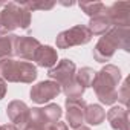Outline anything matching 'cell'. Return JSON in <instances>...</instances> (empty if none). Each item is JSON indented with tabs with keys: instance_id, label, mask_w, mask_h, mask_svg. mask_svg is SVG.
Wrapping results in <instances>:
<instances>
[{
	"instance_id": "1",
	"label": "cell",
	"mask_w": 130,
	"mask_h": 130,
	"mask_svg": "<svg viewBox=\"0 0 130 130\" xmlns=\"http://www.w3.org/2000/svg\"><path fill=\"white\" fill-rule=\"evenodd\" d=\"M121 78V71L115 64H106L95 74L90 87H93L95 95L101 104L113 106L116 103V90Z\"/></svg>"
},
{
	"instance_id": "2",
	"label": "cell",
	"mask_w": 130,
	"mask_h": 130,
	"mask_svg": "<svg viewBox=\"0 0 130 130\" xmlns=\"http://www.w3.org/2000/svg\"><path fill=\"white\" fill-rule=\"evenodd\" d=\"M116 49H122L125 52L130 51L128 28H110L109 32L101 35L93 47V58L98 63H106L115 55Z\"/></svg>"
},
{
	"instance_id": "3",
	"label": "cell",
	"mask_w": 130,
	"mask_h": 130,
	"mask_svg": "<svg viewBox=\"0 0 130 130\" xmlns=\"http://www.w3.org/2000/svg\"><path fill=\"white\" fill-rule=\"evenodd\" d=\"M37 68L31 61H23L12 57L0 60V78L3 81L31 84L37 80Z\"/></svg>"
},
{
	"instance_id": "4",
	"label": "cell",
	"mask_w": 130,
	"mask_h": 130,
	"mask_svg": "<svg viewBox=\"0 0 130 130\" xmlns=\"http://www.w3.org/2000/svg\"><path fill=\"white\" fill-rule=\"evenodd\" d=\"M0 19H2V23L9 34H12L17 28L28 29L32 20L31 12L22 3L17 2L5 3V6L0 9Z\"/></svg>"
},
{
	"instance_id": "5",
	"label": "cell",
	"mask_w": 130,
	"mask_h": 130,
	"mask_svg": "<svg viewBox=\"0 0 130 130\" xmlns=\"http://www.w3.org/2000/svg\"><path fill=\"white\" fill-rule=\"evenodd\" d=\"M92 40V34L86 25H75L66 31H61L57 38V47L58 49H69L72 46H83L87 44Z\"/></svg>"
},
{
	"instance_id": "6",
	"label": "cell",
	"mask_w": 130,
	"mask_h": 130,
	"mask_svg": "<svg viewBox=\"0 0 130 130\" xmlns=\"http://www.w3.org/2000/svg\"><path fill=\"white\" fill-rule=\"evenodd\" d=\"M75 74H77V66H75V63L72 60H69V58L60 60L54 68H51L47 71L49 80L58 83L60 87H64V86H68L71 81H74Z\"/></svg>"
},
{
	"instance_id": "7",
	"label": "cell",
	"mask_w": 130,
	"mask_h": 130,
	"mask_svg": "<svg viewBox=\"0 0 130 130\" xmlns=\"http://www.w3.org/2000/svg\"><path fill=\"white\" fill-rule=\"evenodd\" d=\"M61 93V87L58 83L52 81V80H44L40 81L37 84H34L29 90V96L34 103L37 104H46L51 100L57 98Z\"/></svg>"
},
{
	"instance_id": "8",
	"label": "cell",
	"mask_w": 130,
	"mask_h": 130,
	"mask_svg": "<svg viewBox=\"0 0 130 130\" xmlns=\"http://www.w3.org/2000/svg\"><path fill=\"white\" fill-rule=\"evenodd\" d=\"M41 46V43L35 38V37H29V35H17L15 43H14V55L17 57V60H23V61H31L34 60V55L37 52V49Z\"/></svg>"
},
{
	"instance_id": "9",
	"label": "cell",
	"mask_w": 130,
	"mask_h": 130,
	"mask_svg": "<svg viewBox=\"0 0 130 130\" xmlns=\"http://www.w3.org/2000/svg\"><path fill=\"white\" fill-rule=\"evenodd\" d=\"M107 19L113 28H128L130 26V3L128 2H115L107 6Z\"/></svg>"
},
{
	"instance_id": "10",
	"label": "cell",
	"mask_w": 130,
	"mask_h": 130,
	"mask_svg": "<svg viewBox=\"0 0 130 130\" xmlns=\"http://www.w3.org/2000/svg\"><path fill=\"white\" fill-rule=\"evenodd\" d=\"M66 124L68 127L77 128L80 125L84 124V112H86V106L87 103L81 98V100H68L66 98Z\"/></svg>"
},
{
	"instance_id": "11",
	"label": "cell",
	"mask_w": 130,
	"mask_h": 130,
	"mask_svg": "<svg viewBox=\"0 0 130 130\" xmlns=\"http://www.w3.org/2000/svg\"><path fill=\"white\" fill-rule=\"evenodd\" d=\"M29 110L31 109L28 107V104L25 101H20V100H14L6 106V115H8L11 124L15 127H19V125L22 127L28 121Z\"/></svg>"
},
{
	"instance_id": "12",
	"label": "cell",
	"mask_w": 130,
	"mask_h": 130,
	"mask_svg": "<svg viewBox=\"0 0 130 130\" xmlns=\"http://www.w3.org/2000/svg\"><path fill=\"white\" fill-rule=\"evenodd\" d=\"M106 118L113 130H130L128 122V110L122 106H113L107 113Z\"/></svg>"
},
{
	"instance_id": "13",
	"label": "cell",
	"mask_w": 130,
	"mask_h": 130,
	"mask_svg": "<svg viewBox=\"0 0 130 130\" xmlns=\"http://www.w3.org/2000/svg\"><path fill=\"white\" fill-rule=\"evenodd\" d=\"M32 61H35V64H37V66H40V68H47V69H51V68H54L55 64L58 63V54H57V51H55L52 46H49V44H41V46L37 49V52H35Z\"/></svg>"
},
{
	"instance_id": "14",
	"label": "cell",
	"mask_w": 130,
	"mask_h": 130,
	"mask_svg": "<svg viewBox=\"0 0 130 130\" xmlns=\"http://www.w3.org/2000/svg\"><path fill=\"white\" fill-rule=\"evenodd\" d=\"M87 28H89V31H90L92 35H100V37H101V35H104L106 32H109L110 28H113V26H112L110 20L107 19V15H106V14H101V15L92 17V19L89 20Z\"/></svg>"
},
{
	"instance_id": "15",
	"label": "cell",
	"mask_w": 130,
	"mask_h": 130,
	"mask_svg": "<svg viewBox=\"0 0 130 130\" xmlns=\"http://www.w3.org/2000/svg\"><path fill=\"white\" fill-rule=\"evenodd\" d=\"M106 119V110L101 104H87L84 112V122L90 125H100Z\"/></svg>"
},
{
	"instance_id": "16",
	"label": "cell",
	"mask_w": 130,
	"mask_h": 130,
	"mask_svg": "<svg viewBox=\"0 0 130 130\" xmlns=\"http://www.w3.org/2000/svg\"><path fill=\"white\" fill-rule=\"evenodd\" d=\"M40 109H41V116H43L46 124L57 122L63 116V109L55 103H47L44 107H40Z\"/></svg>"
},
{
	"instance_id": "17",
	"label": "cell",
	"mask_w": 130,
	"mask_h": 130,
	"mask_svg": "<svg viewBox=\"0 0 130 130\" xmlns=\"http://www.w3.org/2000/svg\"><path fill=\"white\" fill-rule=\"evenodd\" d=\"M78 6L90 19L96 17V15H101V14H106V11H107V6L103 2H80Z\"/></svg>"
},
{
	"instance_id": "18",
	"label": "cell",
	"mask_w": 130,
	"mask_h": 130,
	"mask_svg": "<svg viewBox=\"0 0 130 130\" xmlns=\"http://www.w3.org/2000/svg\"><path fill=\"white\" fill-rule=\"evenodd\" d=\"M17 35L15 34H8L0 37V60L3 58H11L14 55V43H15Z\"/></svg>"
},
{
	"instance_id": "19",
	"label": "cell",
	"mask_w": 130,
	"mask_h": 130,
	"mask_svg": "<svg viewBox=\"0 0 130 130\" xmlns=\"http://www.w3.org/2000/svg\"><path fill=\"white\" fill-rule=\"evenodd\" d=\"M95 74H96V71H93V69L89 68V66H84V68H81L80 71H77L75 78H77V81H78L84 89H87V87L92 86V81H93V78H95Z\"/></svg>"
},
{
	"instance_id": "20",
	"label": "cell",
	"mask_w": 130,
	"mask_h": 130,
	"mask_svg": "<svg viewBox=\"0 0 130 130\" xmlns=\"http://www.w3.org/2000/svg\"><path fill=\"white\" fill-rule=\"evenodd\" d=\"M29 12L32 11H49L55 6V2L49 0V2H44V0H32V2H23L22 3Z\"/></svg>"
},
{
	"instance_id": "21",
	"label": "cell",
	"mask_w": 130,
	"mask_h": 130,
	"mask_svg": "<svg viewBox=\"0 0 130 130\" xmlns=\"http://www.w3.org/2000/svg\"><path fill=\"white\" fill-rule=\"evenodd\" d=\"M128 98H130V95H128V78H125V80L122 81V84L119 86V89L116 90V101H119V103L122 104V107L127 109V106H128Z\"/></svg>"
},
{
	"instance_id": "22",
	"label": "cell",
	"mask_w": 130,
	"mask_h": 130,
	"mask_svg": "<svg viewBox=\"0 0 130 130\" xmlns=\"http://www.w3.org/2000/svg\"><path fill=\"white\" fill-rule=\"evenodd\" d=\"M44 127H46L44 124H40V122L32 121V119H29V118H28V121L22 125V128H20V130H46Z\"/></svg>"
},
{
	"instance_id": "23",
	"label": "cell",
	"mask_w": 130,
	"mask_h": 130,
	"mask_svg": "<svg viewBox=\"0 0 130 130\" xmlns=\"http://www.w3.org/2000/svg\"><path fill=\"white\" fill-rule=\"evenodd\" d=\"M44 128H46V130H69L68 124H66V122H63V121H57V122L46 124Z\"/></svg>"
},
{
	"instance_id": "24",
	"label": "cell",
	"mask_w": 130,
	"mask_h": 130,
	"mask_svg": "<svg viewBox=\"0 0 130 130\" xmlns=\"http://www.w3.org/2000/svg\"><path fill=\"white\" fill-rule=\"evenodd\" d=\"M5 95H6V81L0 78V100H3Z\"/></svg>"
},
{
	"instance_id": "25",
	"label": "cell",
	"mask_w": 130,
	"mask_h": 130,
	"mask_svg": "<svg viewBox=\"0 0 130 130\" xmlns=\"http://www.w3.org/2000/svg\"><path fill=\"white\" fill-rule=\"evenodd\" d=\"M0 130H17V127L12 124H3V125H0Z\"/></svg>"
},
{
	"instance_id": "26",
	"label": "cell",
	"mask_w": 130,
	"mask_h": 130,
	"mask_svg": "<svg viewBox=\"0 0 130 130\" xmlns=\"http://www.w3.org/2000/svg\"><path fill=\"white\" fill-rule=\"evenodd\" d=\"M9 32L6 31V28L3 26V23H2V19H0V37H3V35H8Z\"/></svg>"
},
{
	"instance_id": "27",
	"label": "cell",
	"mask_w": 130,
	"mask_h": 130,
	"mask_svg": "<svg viewBox=\"0 0 130 130\" xmlns=\"http://www.w3.org/2000/svg\"><path fill=\"white\" fill-rule=\"evenodd\" d=\"M74 130H90V127H87V125H80V127H77V128H74Z\"/></svg>"
},
{
	"instance_id": "28",
	"label": "cell",
	"mask_w": 130,
	"mask_h": 130,
	"mask_svg": "<svg viewBox=\"0 0 130 130\" xmlns=\"http://www.w3.org/2000/svg\"><path fill=\"white\" fill-rule=\"evenodd\" d=\"M3 6H5V3H3V2H0V8H3Z\"/></svg>"
}]
</instances>
